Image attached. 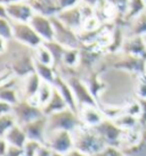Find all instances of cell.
Listing matches in <instances>:
<instances>
[{
	"mask_svg": "<svg viewBox=\"0 0 146 156\" xmlns=\"http://www.w3.org/2000/svg\"><path fill=\"white\" fill-rule=\"evenodd\" d=\"M73 139L74 148L89 156H95L108 145L95 128L86 126H79L73 131Z\"/></svg>",
	"mask_w": 146,
	"mask_h": 156,
	"instance_id": "cell-1",
	"label": "cell"
},
{
	"mask_svg": "<svg viewBox=\"0 0 146 156\" xmlns=\"http://www.w3.org/2000/svg\"><path fill=\"white\" fill-rule=\"evenodd\" d=\"M47 123L48 132L55 130H66L73 132L79 126H82L79 113L74 112L71 108H65L63 111L48 115Z\"/></svg>",
	"mask_w": 146,
	"mask_h": 156,
	"instance_id": "cell-2",
	"label": "cell"
},
{
	"mask_svg": "<svg viewBox=\"0 0 146 156\" xmlns=\"http://www.w3.org/2000/svg\"><path fill=\"white\" fill-rule=\"evenodd\" d=\"M12 113L15 116L18 126H24L29 122L43 116L42 108L38 105L31 103L27 99H20L15 105L12 106Z\"/></svg>",
	"mask_w": 146,
	"mask_h": 156,
	"instance_id": "cell-3",
	"label": "cell"
},
{
	"mask_svg": "<svg viewBox=\"0 0 146 156\" xmlns=\"http://www.w3.org/2000/svg\"><path fill=\"white\" fill-rule=\"evenodd\" d=\"M13 40L26 47L35 49L43 44L42 39L38 35L29 22H12Z\"/></svg>",
	"mask_w": 146,
	"mask_h": 156,
	"instance_id": "cell-4",
	"label": "cell"
},
{
	"mask_svg": "<svg viewBox=\"0 0 146 156\" xmlns=\"http://www.w3.org/2000/svg\"><path fill=\"white\" fill-rule=\"evenodd\" d=\"M45 145L53 152L66 154L74 148L73 132L66 130H55L47 132Z\"/></svg>",
	"mask_w": 146,
	"mask_h": 156,
	"instance_id": "cell-5",
	"label": "cell"
},
{
	"mask_svg": "<svg viewBox=\"0 0 146 156\" xmlns=\"http://www.w3.org/2000/svg\"><path fill=\"white\" fill-rule=\"evenodd\" d=\"M53 22H54V29H55V37H54L55 41L64 46L65 48L81 47L82 44L78 31L66 26L57 18V16L53 17Z\"/></svg>",
	"mask_w": 146,
	"mask_h": 156,
	"instance_id": "cell-6",
	"label": "cell"
},
{
	"mask_svg": "<svg viewBox=\"0 0 146 156\" xmlns=\"http://www.w3.org/2000/svg\"><path fill=\"white\" fill-rule=\"evenodd\" d=\"M31 26L35 29L38 35L42 39L43 42L52 41L55 37V29H54V22L53 17H48L41 14L35 13L30 20Z\"/></svg>",
	"mask_w": 146,
	"mask_h": 156,
	"instance_id": "cell-7",
	"label": "cell"
},
{
	"mask_svg": "<svg viewBox=\"0 0 146 156\" xmlns=\"http://www.w3.org/2000/svg\"><path fill=\"white\" fill-rule=\"evenodd\" d=\"M7 14L9 21L12 22H30L35 12L30 0H22L7 5Z\"/></svg>",
	"mask_w": 146,
	"mask_h": 156,
	"instance_id": "cell-8",
	"label": "cell"
},
{
	"mask_svg": "<svg viewBox=\"0 0 146 156\" xmlns=\"http://www.w3.org/2000/svg\"><path fill=\"white\" fill-rule=\"evenodd\" d=\"M26 133L27 139L31 140H37L39 143L45 144L46 136L48 132V123H47V116L39 117L37 120L26 123L24 126H21Z\"/></svg>",
	"mask_w": 146,
	"mask_h": 156,
	"instance_id": "cell-9",
	"label": "cell"
},
{
	"mask_svg": "<svg viewBox=\"0 0 146 156\" xmlns=\"http://www.w3.org/2000/svg\"><path fill=\"white\" fill-rule=\"evenodd\" d=\"M95 129L102 136L105 143L108 145H113V146H115L114 144L120 143L122 133H123V130L116 126L113 120H110V119H105L100 124L95 126Z\"/></svg>",
	"mask_w": 146,
	"mask_h": 156,
	"instance_id": "cell-10",
	"label": "cell"
},
{
	"mask_svg": "<svg viewBox=\"0 0 146 156\" xmlns=\"http://www.w3.org/2000/svg\"><path fill=\"white\" fill-rule=\"evenodd\" d=\"M79 117L81 120L82 126L95 128L106 119L103 111L98 105H86L79 109Z\"/></svg>",
	"mask_w": 146,
	"mask_h": 156,
	"instance_id": "cell-11",
	"label": "cell"
},
{
	"mask_svg": "<svg viewBox=\"0 0 146 156\" xmlns=\"http://www.w3.org/2000/svg\"><path fill=\"white\" fill-rule=\"evenodd\" d=\"M57 18L62 23H64L66 26H69L78 32H80V30L82 29V24L85 21L80 5L72 7V8L60 10V14L57 15Z\"/></svg>",
	"mask_w": 146,
	"mask_h": 156,
	"instance_id": "cell-12",
	"label": "cell"
},
{
	"mask_svg": "<svg viewBox=\"0 0 146 156\" xmlns=\"http://www.w3.org/2000/svg\"><path fill=\"white\" fill-rule=\"evenodd\" d=\"M54 87L60 91V94L63 96V98L65 99L66 104L69 106V108H71L74 112L79 113V105H78V101L75 99V96H74V92H73L72 88L69 84V82L65 80L62 75L57 74L55 81H54Z\"/></svg>",
	"mask_w": 146,
	"mask_h": 156,
	"instance_id": "cell-13",
	"label": "cell"
},
{
	"mask_svg": "<svg viewBox=\"0 0 146 156\" xmlns=\"http://www.w3.org/2000/svg\"><path fill=\"white\" fill-rule=\"evenodd\" d=\"M42 82V80L39 78V75L35 72L26 75L24 78H21V97L22 99H32L39 90V87Z\"/></svg>",
	"mask_w": 146,
	"mask_h": 156,
	"instance_id": "cell-14",
	"label": "cell"
},
{
	"mask_svg": "<svg viewBox=\"0 0 146 156\" xmlns=\"http://www.w3.org/2000/svg\"><path fill=\"white\" fill-rule=\"evenodd\" d=\"M122 48L128 55L144 58L146 55V40L142 35H131L126 41H123Z\"/></svg>",
	"mask_w": 146,
	"mask_h": 156,
	"instance_id": "cell-15",
	"label": "cell"
},
{
	"mask_svg": "<svg viewBox=\"0 0 146 156\" xmlns=\"http://www.w3.org/2000/svg\"><path fill=\"white\" fill-rule=\"evenodd\" d=\"M30 1L35 13L48 17L57 16L62 10L57 0H30Z\"/></svg>",
	"mask_w": 146,
	"mask_h": 156,
	"instance_id": "cell-16",
	"label": "cell"
},
{
	"mask_svg": "<svg viewBox=\"0 0 146 156\" xmlns=\"http://www.w3.org/2000/svg\"><path fill=\"white\" fill-rule=\"evenodd\" d=\"M65 108H69V106L66 104L65 99L63 98V96L60 94V91L55 88L52 98H50L49 101L42 107L43 114H45L46 116H48V115H50V114H54V113H56V112L63 111V109H65Z\"/></svg>",
	"mask_w": 146,
	"mask_h": 156,
	"instance_id": "cell-17",
	"label": "cell"
},
{
	"mask_svg": "<svg viewBox=\"0 0 146 156\" xmlns=\"http://www.w3.org/2000/svg\"><path fill=\"white\" fill-rule=\"evenodd\" d=\"M4 138L7 141L8 145L18 148H23V146L27 141V137H26L25 131H24V129L21 126H18V124H15L6 133V136H5Z\"/></svg>",
	"mask_w": 146,
	"mask_h": 156,
	"instance_id": "cell-18",
	"label": "cell"
},
{
	"mask_svg": "<svg viewBox=\"0 0 146 156\" xmlns=\"http://www.w3.org/2000/svg\"><path fill=\"white\" fill-rule=\"evenodd\" d=\"M54 89H55V88H54V84H53V83L42 81L41 84H40V87H39V90H38V92H37V95H35L32 99H27V100H30L31 103L38 105V106H40V107L42 108L43 106L49 101V99L52 98L53 94H54Z\"/></svg>",
	"mask_w": 146,
	"mask_h": 156,
	"instance_id": "cell-19",
	"label": "cell"
},
{
	"mask_svg": "<svg viewBox=\"0 0 146 156\" xmlns=\"http://www.w3.org/2000/svg\"><path fill=\"white\" fill-rule=\"evenodd\" d=\"M35 72L39 75V78L45 82L54 83L56 76H57V69L55 66L45 65L35 62Z\"/></svg>",
	"mask_w": 146,
	"mask_h": 156,
	"instance_id": "cell-20",
	"label": "cell"
},
{
	"mask_svg": "<svg viewBox=\"0 0 146 156\" xmlns=\"http://www.w3.org/2000/svg\"><path fill=\"white\" fill-rule=\"evenodd\" d=\"M33 58H35V62L40 63V64L50 66L55 65L54 57H53L50 50L48 49V47L45 44V42L33 49Z\"/></svg>",
	"mask_w": 146,
	"mask_h": 156,
	"instance_id": "cell-21",
	"label": "cell"
},
{
	"mask_svg": "<svg viewBox=\"0 0 146 156\" xmlns=\"http://www.w3.org/2000/svg\"><path fill=\"white\" fill-rule=\"evenodd\" d=\"M146 10V5L144 0H129L127 5V9L125 12V17L133 21L138 17L141 14Z\"/></svg>",
	"mask_w": 146,
	"mask_h": 156,
	"instance_id": "cell-22",
	"label": "cell"
},
{
	"mask_svg": "<svg viewBox=\"0 0 146 156\" xmlns=\"http://www.w3.org/2000/svg\"><path fill=\"white\" fill-rule=\"evenodd\" d=\"M45 44L48 47V49L50 50L53 57H54V62H55V67L60 65L62 63V59H63V56H64V52L66 50V48L64 46H62L60 44H58L55 40H52V41H47L45 42Z\"/></svg>",
	"mask_w": 146,
	"mask_h": 156,
	"instance_id": "cell-23",
	"label": "cell"
},
{
	"mask_svg": "<svg viewBox=\"0 0 146 156\" xmlns=\"http://www.w3.org/2000/svg\"><path fill=\"white\" fill-rule=\"evenodd\" d=\"M131 35H146V10L131 21Z\"/></svg>",
	"mask_w": 146,
	"mask_h": 156,
	"instance_id": "cell-24",
	"label": "cell"
},
{
	"mask_svg": "<svg viewBox=\"0 0 146 156\" xmlns=\"http://www.w3.org/2000/svg\"><path fill=\"white\" fill-rule=\"evenodd\" d=\"M15 124H17V123H16L15 116L13 115L12 112L0 115V138H4L5 136H6V133Z\"/></svg>",
	"mask_w": 146,
	"mask_h": 156,
	"instance_id": "cell-25",
	"label": "cell"
},
{
	"mask_svg": "<svg viewBox=\"0 0 146 156\" xmlns=\"http://www.w3.org/2000/svg\"><path fill=\"white\" fill-rule=\"evenodd\" d=\"M41 146H42V143H39L37 140L27 139V141L25 143V145L23 146V155L35 156Z\"/></svg>",
	"mask_w": 146,
	"mask_h": 156,
	"instance_id": "cell-26",
	"label": "cell"
},
{
	"mask_svg": "<svg viewBox=\"0 0 146 156\" xmlns=\"http://www.w3.org/2000/svg\"><path fill=\"white\" fill-rule=\"evenodd\" d=\"M0 37H4L6 39H13V27L12 21L8 18H0Z\"/></svg>",
	"mask_w": 146,
	"mask_h": 156,
	"instance_id": "cell-27",
	"label": "cell"
},
{
	"mask_svg": "<svg viewBox=\"0 0 146 156\" xmlns=\"http://www.w3.org/2000/svg\"><path fill=\"white\" fill-rule=\"evenodd\" d=\"M95 156H125V155H123V153L121 152L116 146L106 145L100 152H98Z\"/></svg>",
	"mask_w": 146,
	"mask_h": 156,
	"instance_id": "cell-28",
	"label": "cell"
},
{
	"mask_svg": "<svg viewBox=\"0 0 146 156\" xmlns=\"http://www.w3.org/2000/svg\"><path fill=\"white\" fill-rule=\"evenodd\" d=\"M136 92L139 98L146 99V72H143L139 76L137 87H136Z\"/></svg>",
	"mask_w": 146,
	"mask_h": 156,
	"instance_id": "cell-29",
	"label": "cell"
},
{
	"mask_svg": "<svg viewBox=\"0 0 146 156\" xmlns=\"http://www.w3.org/2000/svg\"><path fill=\"white\" fill-rule=\"evenodd\" d=\"M57 1H58L62 10L75 7V6H78V5H80L82 2V0H57Z\"/></svg>",
	"mask_w": 146,
	"mask_h": 156,
	"instance_id": "cell-30",
	"label": "cell"
},
{
	"mask_svg": "<svg viewBox=\"0 0 146 156\" xmlns=\"http://www.w3.org/2000/svg\"><path fill=\"white\" fill-rule=\"evenodd\" d=\"M5 156H24L23 155V148L14 147V146L8 145V148H7V152H6Z\"/></svg>",
	"mask_w": 146,
	"mask_h": 156,
	"instance_id": "cell-31",
	"label": "cell"
},
{
	"mask_svg": "<svg viewBox=\"0 0 146 156\" xmlns=\"http://www.w3.org/2000/svg\"><path fill=\"white\" fill-rule=\"evenodd\" d=\"M9 41L10 40L6 39L4 37H0V55H4L7 52L9 47Z\"/></svg>",
	"mask_w": 146,
	"mask_h": 156,
	"instance_id": "cell-32",
	"label": "cell"
},
{
	"mask_svg": "<svg viewBox=\"0 0 146 156\" xmlns=\"http://www.w3.org/2000/svg\"><path fill=\"white\" fill-rule=\"evenodd\" d=\"M53 151L50 149L49 147H47L45 144H42V146L40 147V149L38 151V153H37V155L35 156H50L52 155Z\"/></svg>",
	"mask_w": 146,
	"mask_h": 156,
	"instance_id": "cell-33",
	"label": "cell"
},
{
	"mask_svg": "<svg viewBox=\"0 0 146 156\" xmlns=\"http://www.w3.org/2000/svg\"><path fill=\"white\" fill-rule=\"evenodd\" d=\"M10 112H12V105H9L7 103H5V101H2V100H0V115Z\"/></svg>",
	"mask_w": 146,
	"mask_h": 156,
	"instance_id": "cell-34",
	"label": "cell"
},
{
	"mask_svg": "<svg viewBox=\"0 0 146 156\" xmlns=\"http://www.w3.org/2000/svg\"><path fill=\"white\" fill-rule=\"evenodd\" d=\"M8 148V144L5 140V138H0V156H5Z\"/></svg>",
	"mask_w": 146,
	"mask_h": 156,
	"instance_id": "cell-35",
	"label": "cell"
},
{
	"mask_svg": "<svg viewBox=\"0 0 146 156\" xmlns=\"http://www.w3.org/2000/svg\"><path fill=\"white\" fill-rule=\"evenodd\" d=\"M64 156H89V155H87V154H85V153H82L81 151H79V149H77V148H73V149H71L70 152L64 154Z\"/></svg>",
	"mask_w": 146,
	"mask_h": 156,
	"instance_id": "cell-36",
	"label": "cell"
},
{
	"mask_svg": "<svg viewBox=\"0 0 146 156\" xmlns=\"http://www.w3.org/2000/svg\"><path fill=\"white\" fill-rule=\"evenodd\" d=\"M0 18H8V14H7V5L2 4V2H0Z\"/></svg>",
	"mask_w": 146,
	"mask_h": 156,
	"instance_id": "cell-37",
	"label": "cell"
},
{
	"mask_svg": "<svg viewBox=\"0 0 146 156\" xmlns=\"http://www.w3.org/2000/svg\"><path fill=\"white\" fill-rule=\"evenodd\" d=\"M18 1H22V0H0V2H2L5 5H10L14 2H18Z\"/></svg>",
	"mask_w": 146,
	"mask_h": 156,
	"instance_id": "cell-38",
	"label": "cell"
},
{
	"mask_svg": "<svg viewBox=\"0 0 146 156\" xmlns=\"http://www.w3.org/2000/svg\"><path fill=\"white\" fill-rule=\"evenodd\" d=\"M50 156H64V154H60V153H56V152H53L52 155Z\"/></svg>",
	"mask_w": 146,
	"mask_h": 156,
	"instance_id": "cell-39",
	"label": "cell"
},
{
	"mask_svg": "<svg viewBox=\"0 0 146 156\" xmlns=\"http://www.w3.org/2000/svg\"><path fill=\"white\" fill-rule=\"evenodd\" d=\"M144 2H145V5H146V0H144Z\"/></svg>",
	"mask_w": 146,
	"mask_h": 156,
	"instance_id": "cell-40",
	"label": "cell"
}]
</instances>
